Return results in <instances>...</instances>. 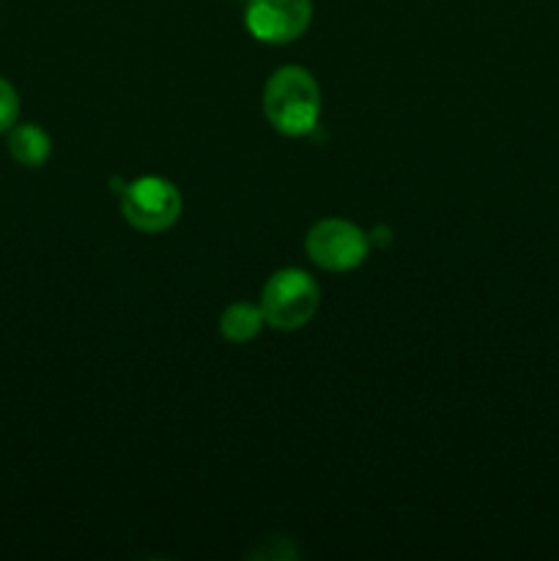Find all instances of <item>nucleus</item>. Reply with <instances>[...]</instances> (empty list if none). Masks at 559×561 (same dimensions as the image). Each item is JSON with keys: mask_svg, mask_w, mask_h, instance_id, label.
<instances>
[{"mask_svg": "<svg viewBox=\"0 0 559 561\" xmlns=\"http://www.w3.org/2000/svg\"><path fill=\"white\" fill-rule=\"evenodd\" d=\"M263 113L285 137L310 135L321 118V88L301 66H283L263 88Z\"/></svg>", "mask_w": 559, "mask_h": 561, "instance_id": "nucleus-1", "label": "nucleus"}, {"mask_svg": "<svg viewBox=\"0 0 559 561\" xmlns=\"http://www.w3.org/2000/svg\"><path fill=\"white\" fill-rule=\"evenodd\" d=\"M321 307V288L301 268H280L263 285L261 310L272 329L294 332L307 327Z\"/></svg>", "mask_w": 559, "mask_h": 561, "instance_id": "nucleus-2", "label": "nucleus"}, {"mask_svg": "<svg viewBox=\"0 0 559 561\" xmlns=\"http://www.w3.org/2000/svg\"><path fill=\"white\" fill-rule=\"evenodd\" d=\"M121 214L140 233H164L181 217L179 186L159 175H142L121 192Z\"/></svg>", "mask_w": 559, "mask_h": 561, "instance_id": "nucleus-3", "label": "nucleus"}, {"mask_svg": "<svg viewBox=\"0 0 559 561\" xmlns=\"http://www.w3.org/2000/svg\"><path fill=\"white\" fill-rule=\"evenodd\" d=\"M305 250L310 261L327 272H351L365 263L370 252V236H365V230L349 219L329 217L307 230Z\"/></svg>", "mask_w": 559, "mask_h": 561, "instance_id": "nucleus-4", "label": "nucleus"}, {"mask_svg": "<svg viewBox=\"0 0 559 561\" xmlns=\"http://www.w3.org/2000/svg\"><path fill=\"white\" fill-rule=\"evenodd\" d=\"M312 0H250L244 25L258 42L290 44L310 27Z\"/></svg>", "mask_w": 559, "mask_h": 561, "instance_id": "nucleus-5", "label": "nucleus"}, {"mask_svg": "<svg viewBox=\"0 0 559 561\" xmlns=\"http://www.w3.org/2000/svg\"><path fill=\"white\" fill-rule=\"evenodd\" d=\"M9 153L22 168H42L53 153V140L36 124H20L9 129Z\"/></svg>", "mask_w": 559, "mask_h": 561, "instance_id": "nucleus-6", "label": "nucleus"}, {"mask_svg": "<svg viewBox=\"0 0 559 561\" xmlns=\"http://www.w3.org/2000/svg\"><path fill=\"white\" fill-rule=\"evenodd\" d=\"M263 323H266V318H263L261 305L236 301V305H230L228 310L219 316V332H223V337L228 340V343L241 345V343H250L252 337H258Z\"/></svg>", "mask_w": 559, "mask_h": 561, "instance_id": "nucleus-7", "label": "nucleus"}, {"mask_svg": "<svg viewBox=\"0 0 559 561\" xmlns=\"http://www.w3.org/2000/svg\"><path fill=\"white\" fill-rule=\"evenodd\" d=\"M20 118V96L5 77H0V135L9 131Z\"/></svg>", "mask_w": 559, "mask_h": 561, "instance_id": "nucleus-8", "label": "nucleus"}]
</instances>
